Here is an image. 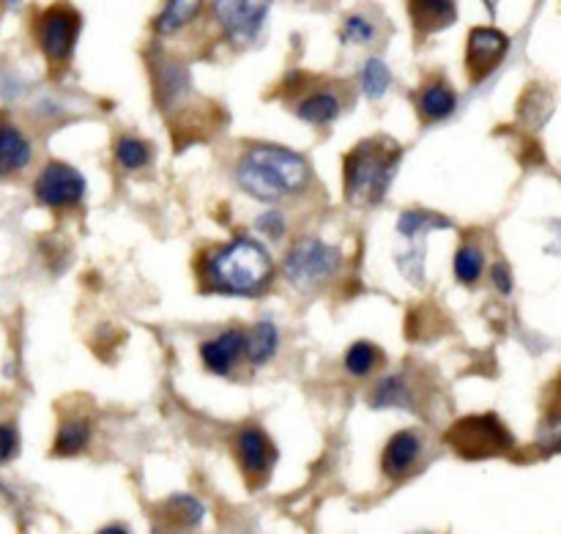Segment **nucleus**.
<instances>
[{
    "instance_id": "nucleus-1",
    "label": "nucleus",
    "mask_w": 561,
    "mask_h": 534,
    "mask_svg": "<svg viewBox=\"0 0 561 534\" xmlns=\"http://www.w3.org/2000/svg\"><path fill=\"white\" fill-rule=\"evenodd\" d=\"M310 164L299 151L274 143H255L236 164V184L261 203H283L310 184Z\"/></svg>"
},
{
    "instance_id": "nucleus-2",
    "label": "nucleus",
    "mask_w": 561,
    "mask_h": 534,
    "mask_svg": "<svg viewBox=\"0 0 561 534\" xmlns=\"http://www.w3.org/2000/svg\"><path fill=\"white\" fill-rule=\"evenodd\" d=\"M201 277L211 294L261 296L274 280V261L261 241L236 236L228 245L208 252L201 263Z\"/></svg>"
},
{
    "instance_id": "nucleus-3",
    "label": "nucleus",
    "mask_w": 561,
    "mask_h": 534,
    "mask_svg": "<svg viewBox=\"0 0 561 534\" xmlns=\"http://www.w3.org/2000/svg\"><path fill=\"white\" fill-rule=\"evenodd\" d=\"M400 162V146L387 135L356 143L343 162L345 201L356 208L378 206L392 186Z\"/></svg>"
},
{
    "instance_id": "nucleus-4",
    "label": "nucleus",
    "mask_w": 561,
    "mask_h": 534,
    "mask_svg": "<svg viewBox=\"0 0 561 534\" xmlns=\"http://www.w3.org/2000/svg\"><path fill=\"white\" fill-rule=\"evenodd\" d=\"M340 269H343V252L329 241L316 239V236L294 241L283 258L285 280L301 294L329 285L337 277Z\"/></svg>"
},
{
    "instance_id": "nucleus-5",
    "label": "nucleus",
    "mask_w": 561,
    "mask_h": 534,
    "mask_svg": "<svg viewBox=\"0 0 561 534\" xmlns=\"http://www.w3.org/2000/svg\"><path fill=\"white\" fill-rule=\"evenodd\" d=\"M447 444L463 458L480 461L510 453L515 447V439L496 414H474L449 428Z\"/></svg>"
},
{
    "instance_id": "nucleus-6",
    "label": "nucleus",
    "mask_w": 561,
    "mask_h": 534,
    "mask_svg": "<svg viewBox=\"0 0 561 534\" xmlns=\"http://www.w3.org/2000/svg\"><path fill=\"white\" fill-rule=\"evenodd\" d=\"M82 16L75 5L66 0L47 5L42 14L33 22V33H36V44L44 53V58L55 66H64L66 60L75 55L77 38H80Z\"/></svg>"
},
{
    "instance_id": "nucleus-7",
    "label": "nucleus",
    "mask_w": 561,
    "mask_h": 534,
    "mask_svg": "<svg viewBox=\"0 0 561 534\" xmlns=\"http://www.w3.org/2000/svg\"><path fill=\"white\" fill-rule=\"evenodd\" d=\"M274 0H211V16L225 36L244 47L261 36Z\"/></svg>"
},
{
    "instance_id": "nucleus-8",
    "label": "nucleus",
    "mask_w": 561,
    "mask_h": 534,
    "mask_svg": "<svg viewBox=\"0 0 561 534\" xmlns=\"http://www.w3.org/2000/svg\"><path fill=\"white\" fill-rule=\"evenodd\" d=\"M33 195L47 208H75L85 197V175L75 164L53 159L38 170L33 181Z\"/></svg>"
},
{
    "instance_id": "nucleus-9",
    "label": "nucleus",
    "mask_w": 561,
    "mask_h": 534,
    "mask_svg": "<svg viewBox=\"0 0 561 534\" xmlns=\"http://www.w3.org/2000/svg\"><path fill=\"white\" fill-rule=\"evenodd\" d=\"M510 36L493 25H480L469 33L466 42V69L471 82H480L496 71V66L507 58Z\"/></svg>"
},
{
    "instance_id": "nucleus-10",
    "label": "nucleus",
    "mask_w": 561,
    "mask_h": 534,
    "mask_svg": "<svg viewBox=\"0 0 561 534\" xmlns=\"http://www.w3.org/2000/svg\"><path fill=\"white\" fill-rule=\"evenodd\" d=\"M241 360H247V329L230 327L201 343V362L211 376H230Z\"/></svg>"
},
{
    "instance_id": "nucleus-11",
    "label": "nucleus",
    "mask_w": 561,
    "mask_h": 534,
    "mask_svg": "<svg viewBox=\"0 0 561 534\" xmlns=\"http://www.w3.org/2000/svg\"><path fill=\"white\" fill-rule=\"evenodd\" d=\"M233 447L244 475L255 477V480L266 477L268 471H272L274 461H277V450H274L272 439H268L266 431L257 425L241 428L233 439Z\"/></svg>"
},
{
    "instance_id": "nucleus-12",
    "label": "nucleus",
    "mask_w": 561,
    "mask_h": 534,
    "mask_svg": "<svg viewBox=\"0 0 561 534\" xmlns=\"http://www.w3.org/2000/svg\"><path fill=\"white\" fill-rule=\"evenodd\" d=\"M153 88H157L159 107L164 113H175L192 91L190 71L181 60L170 58V55H157L153 58Z\"/></svg>"
},
{
    "instance_id": "nucleus-13",
    "label": "nucleus",
    "mask_w": 561,
    "mask_h": 534,
    "mask_svg": "<svg viewBox=\"0 0 561 534\" xmlns=\"http://www.w3.org/2000/svg\"><path fill=\"white\" fill-rule=\"evenodd\" d=\"M422 450H425V442H422L420 431H405L392 433V439L387 442L381 455V471L389 477V480H403L411 471L416 469L422 458Z\"/></svg>"
},
{
    "instance_id": "nucleus-14",
    "label": "nucleus",
    "mask_w": 561,
    "mask_h": 534,
    "mask_svg": "<svg viewBox=\"0 0 561 534\" xmlns=\"http://www.w3.org/2000/svg\"><path fill=\"white\" fill-rule=\"evenodd\" d=\"M33 159V143L14 121L0 113V179L22 173Z\"/></svg>"
},
{
    "instance_id": "nucleus-15",
    "label": "nucleus",
    "mask_w": 561,
    "mask_h": 534,
    "mask_svg": "<svg viewBox=\"0 0 561 534\" xmlns=\"http://www.w3.org/2000/svg\"><path fill=\"white\" fill-rule=\"evenodd\" d=\"M411 27L420 38L442 33L458 22V0H405Z\"/></svg>"
},
{
    "instance_id": "nucleus-16",
    "label": "nucleus",
    "mask_w": 561,
    "mask_h": 534,
    "mask_svg": "<svg viewBox=\"0 0 561 534\" xmlns=\"http://www.w3.org/2000/svg\"><path fill=\"white\" fill-rule=\"evenodd\" d=\"M416 110H420L422 121L427 124H436V121H447L449 115L458 110V93L449 86L447 80L436 77V80H427L425 86L416 91Z\"/></svg>"
},
{
    "instance_id": "nucleus-17",
    "label": "nucleus",
    "mask_w": 561,
    "mask_h": 534,
    "mask_svg": "<svg viewBox=\"0 0 561 534\" xmlns=\"http://www.w3.org/2000/svg\"><path fill=\"white\" fill-rule=\"evenodd\" d=\"M343 110V99L334 88H316V91L301 93V99L296 102V115H299L305 124L310 126H329Z\"/></svg>"
},
{
    "instance_id": "nucleus-18",
    "label": "nucleus",
    "mask_w": 561,
    "mask_h": 534,
    "mask_svg": "<svg viewBox=\"0 0 561 534\" xmlns=\"http://www.w3.org/2000/svg\"><path fill=\"white\" fill-rule=\"evenodd\" d=\"M414 387H411V378L405 373H389V376L378 378V384L373 387L370 406L373 409H405L414 411L416 406Z\"/></svg>"
},
{
    "instance_id": "nucleus-19",
    "label": "nucleus",
    "mask_w": 561,
    "mask_h": 534,
    "mask_svg": "<svg viewBox=\"0 0 561 534\" xmlns=\"http://www.w3.org/2000/svg\"><path fill=\"white\" fill-rule=\"evenodd\" d=\"M279 327L272 321V318H263L255 327L247 329V362L252 367H263L277 356L279 351Z\"/></svg>"
},
{
    "instance_id": "nucleus-20",
    "label": "nucleus",
    "mask_w": 561,
    "mask_h": 534,
    "mask_svg": "<svg viewBox=\"0 0 561 534\" xmlns=\"http://www.w3.org/2000/svg\"><path fill=\"white\" fill-rule=\"evenodd\" d=\"M203 5H206V0H164L157 22H153V31H157V36H175L197 20Z\"/></svg>"
},
{
    "instance_id": "nucleus-21",
    "label": "nucleus",
    "mask_w": 561,
    "mask_h": 534,
    "mask_svg": "<svg viewBox=\"0 0 561 534\" xmlns=\"http://www.w3.org/2000/svg\"><path fill=\"white\" fill-rule=\"evenodd\" d=\"M91 420L82 414H71L64 417L58 425V433H55V444H53V453L58 458H71V455H80L82 450L88 447L91 442Z\"/></svg>"
},
{
    "instance_id": "nucleus-22",
    "label": "nucleus",
    "mask_w": 561,
    "mask_h": 534,
    "mask_svg": "<svg viewBox=\"0 0 561 534\" xmlns=\"http://www.w3.org/2000/svg\"><path fill=\"white\" fill-rule=\"evenodd\" d=\"M453 228V219H447L444 214L427 212V208H409L398 217V234L403 236L409 245H422L431 230H449Z\"/></svg>"
},
{
    "instance_id": "nucleus-23",
    "label": "nucleus",
    "mask_w": 561,
    "mask_h": 534,
    "mask_svg": "<svg viewBox=\"0 0 561 534\" xmlns=\"http://www.w3.org/2000/svg\"><path fill=\"white\" fill-rule=\"evenodd\" d=\"M340 42L351 44V47H376L381 42V25L376 22V16L354 11L340 25Z\"/></svg>"
},
{
    "instance_id": "nucleus-24",
    "label": "nucleus",
    "mask_w": 561,
    "mask_h": 534,
    "mask_svg": "<svg viewBox=\"0 0 561 534\" xmlns=\"http://www.w3.org/2000/svg\"><path fill=\"white\" fill-rule=\"evenodd\" d=\"M392 82H394V77H392V69H389L387 60L378 58V55H370V58L362 60L359 88L367 99H373V102L383 99L389 93V88H392Z\"/></svg>"
},
{
    "instance_id": "nucleus-25",
    "label": "nucleus",
    "mask_w": 561,
    "mask_h": 534,
    "mask_svg": "<svg viewBox=\"0 0 561 534\" xmlns=\"http://www.w3.org/2000/svg\"><path fill=\"white\" fill-rule=\"evenodd\" d=\"M115 164L126 173H137V170L151 164V146L137 135H121L113 146Z\"/></svg>"
},
{
    "instance_id": "nucleus-26",
    "label": "nucleus",
    "mask_w": 561,
    "mask_h": 534,
    "mask_svg": "<svg viewBox=\"0 0 561 534\" xmlns=\"http://www.w3.org/2000/svg\"><path fill=\"white\" fill-rule=\"evenodd\" d=\"M453 272L460 285L480 283L482 274H485V252L480 250V245H471V241L460 245L453 258Z\"/></svg>"
},
{
    "instance_id": "nucleus-27",
    "label": "nucleus",
    "mask_w": 561,
    "mask_h": 534,
    "mask_svg": "<svg viewBox=\"0 0 561 534\" xmlns=\"http://www.w3.org/2000/svg\"><path fill=\"white\" fill-rule=\"evenodd\" d=\"M383 362L381 349L376 343H367V340H356L348 351H345V371L354 378H367L378 371V365Z\"/></svg>"
},
{
    "instance_id": "nucleus-28",
    "label": "nucleus",
    "mask_w": 561,
    "mask_h": 534,
    "mask_svg": "<svg viewBox=\"0 0 561 534\" xmlns=\"http://www.w3.org/2000/svg\"><path fill=\"white\" fill-rule=\"evenodd\" d=\"M164 510H168L170 521L186 526V530L201 526V521L206 519V508H203V502L201 499L190 497V493H175V497H170L168 504H164Z\"/></svg>"
},
{
    "instance_id": "nucleus-29",
    "label": "nucleus",
    "mask_w": 561,
    "mask_h": 534,
    "mask_svg": "<svg viewBox=\"0 0 561 534\" xmlns=\"http://www.w3.org/2000/svg\"><path fill=\"white\" fill-rule=\"evenodd\" d=\"M537 447L542 453H559L561 450V409H553L537 428Z\"/></svg>"
},
{
    "instance_id": "nucleus-30",
    "label": "nucleus",
    "mask_w": 561,
    "mask_h": 534,
    "mask_svg": "<svg viewBox=\"0 0 561 534\" xmlns=\"http://www.w3.org/2000/svg\"><path fill=\"white\" fill-rule=\"evenodd\" d=\"M255 228L261 230L263 236H268L272 241H279L285 234H288V217H285L279 208H268L261 217L255 219Z\"/></svg>"
},
{
    "instance_id": "nucleus-31",
    "label": "nucleus",
    "mask_w": 561,
    "mask_h": 534,
    "mask_svg": "<svg viewBox=\"0 0 561 534\" xmlns=\"http://www.w3.org/2000/svg\"><path fill=\"white\" fill-rule=\"evenodd\" d=\"M20 450V436H16V428L9 422H0V464L11 461Z\"/></svg>"
},
{
    "instance_id": "nucleus-32",
    "label": "nucleus",
    "mask_w": 561,
    "mask_h": 534,
    "mask_svg": "<svg viewBox=\"0 0 561 534\" xmlns=\"http://www.w3.org/2000/svg\"><path fill=\"white\" fill-rule=\"evenodd\" d=\"M491 283H493V288H496L502 296L513 294L515 280H513V272H510L507 263H493V266H491Z\"/></svg>"
},
{
    "instance_id": "nucleus-33",
    "label": "nucleus",
    "mask_w": 561,
    "mask_h": 534,
    "mask_svg": "<svg viewBox=\"0 0 561 534\" xmlns=\"http://www.w3.org/2000/svg\"><path fill=\"white\" fill-rule=\"evenodd\" d=\"M96 534H131V532L121 524H110V526H104V530H99Z\"/></svg>"
},
{
    "instance_id": "nucleus-34",
    "label": "nucleus",
    "mask_w": 561,
    "mask_h": 534,
    "mask_svg": "<svg viewBox=\"0 0 561 534\" xmlns=\"http://www.w3.org/2000/svg\"><path fill=\"white\" fill-rule=\"evenodd\" d=\"M551 228H553V234H557V239H553V245H551V252H561V223H553Z\"/></svg>"
},
{
    "instance_id": "nucleus-35",
    "label": "nucleus",
    "mask_w": 561,
    "mask_h": 534,
    "mask_svg": "<svg viewBox=\"0 0 561 534\" xmlns=\"http://www.w3.org/2000/svg\"><path fill=\"white\" fill-rule=\"evenodd\" d=\"M482 3H485V9L491 11V14H496V5H499V0H482Z\"/></svg>"
},
{
    "instance_id": "nucleus-36",
    "label": "nucleus",
    "mask_w": 561,
    "mask_h": 534,
    "mask_svg": "<svg viewBox=\"0 0 561 534\" xmlns=\"http://www.w3.org/2000/svg\"><path fill=\"white\" fill-rule=\"evenodd\" d=\"M290 3H305V5H312V3H323V0H290Z\"/></svg>"
},
{
    "instance_id": "nucleus-37",
    "label": "nucleus",
    "mask_w": 561,
    "mask_h": 534,
    "mask_svg": "<svg viewBox=\"0 0 561 534\" xmlns=\"http://www.w3.org/2000/svg\"><path fill=\"white\" fill-rule=\"evenodd\" d=\"M414 534H427V532H414Z\"/></svg>"
}]
</instances>
